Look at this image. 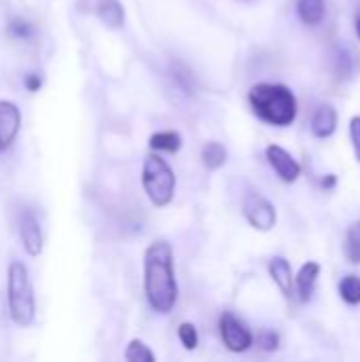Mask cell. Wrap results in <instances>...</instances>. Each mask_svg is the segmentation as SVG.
I'll return each instance as SVG.
<instances>
[{
	"label": "cell",
	"mask_w": 360,
	"mask_h": 362,
	"mask_svg": "<svg viewBox=\"0 0 360 362\" xmlns=\"http://www.w3.org/2000/svg\"><path fill=\"white\" fill-rule=\"evenodd\" d=\"M339 297L348 305H360V278L350 274L339 282Z\"/></svg>",
	"instance_id": "obj_20"
},
{
	"label": "cell",
	"mask_w": 360,
	"mask_h": 362,
	"mask_svg": "<svg viewBox=\"0 0 360 362\" xmlns=\"http://www.w3.org/2000/svg\"><path fill=\"white\" fill-rule=\"evenodd\" d=\"M172 76L182 87L185 93H193V76H191V72L182 64H176V70L172 72Z\"/></svg>",
	"instance_id": "obj_24"
},
{
	"label": "cell",
	"mask_w": 360,
	"mask_h": 362,
	"mask_svg": "<svg viewBox=\"0 0 360 362\" xmlns=\"http://www.w3.org/2000/svg\"><path fill=\"white\" fill-rule=\"evenodd\" d=\"M6 305L8 316L17 327H30L36 316L34 284L28 267L21 261H11L6 269Z\"/></svg>",
	"instance_id": "obj_3"
},
{
	"label": "cell",
	"mask_w": 360,
	"mask_h": 362,
	"mask_svg": "<svg viewBox=\"0 0 360 362\" xmlns=\"http://www.w3.org/2000/svg\"><path fill=\"white\" fill-rule=\"evenodd\" d=\"M123 358L129 362H155V352L140 339H132L125 348Z\"/></svg>",
	"instance_id": "obj_19"
},
{
	"label": "cell",
	"mask_w": 360,
	"mask_h": 362,
	"mask_svg": "<svg viewBox=\"0 0 360 362\" xmlns=\"http://www.w3.org/2000/svg\"><path fill=\"white\" fill-rule=\"evenodd\" d=\"M344 257L350 265H360V221L352 223L344 238Z\"/></svg>",
	"instance_id": "obj_18"
},
{
	"label": "cell",
	"mask_w": 360,
	"mask_h": 362,
	"mask_svg": "<svg viewBox=\"0 0 360 362\" xmlns=\"http://www.w3.org/2000/svg\"><path fill=\"white\" fill-rule=\"evenodd\" d=\"M297 15L310 28L320 25L327 15L325 0H297Z\"/></svg>",
	"instance_id": "obj_14"
},
{
	"label": "cell",
	"mask_w": 360,
	"mask_h": 362,
	"mask_svg": "<svg viewBox=\"0 0 360 362\" xmlns=\"http://www.w3.org/2000/svg\"><path fill=\"white\" fill-rule=\"evenodd\" d=\"M23 85H25L28 91L36 93V91H40V87H42V76L36 74V72H32V74H28V76L23 78Z\"/></svg>",
	"instance_id": "obj_26"
},
{
	"label": "cell",
	"mask_w": 360,
	"mask_h": 362,
	"mask_svg": "<svg viewBox=\"0 0 360 362\" xmlns=\"http://www.w3.org/2000/svg\"><path fill=\"white\" fill-rule=\"evenodd\" d=\"M149 146L157 153H178L182 148V136L178 132L166 129V132H155L149 138Z\"/></svg>",
	"instance_id": "obj_15"
},
{
	"label": "cell",
	"mask_w": 360,
	"mask_h": 362,
	"mask_svg": "<svg viewBox=\"0 0 360 362\" xmlns=\"http://www.w3.org/2000/svg\"><path fill=\"white\" fill-rule=\"evenodd\" d=\"M257 344H259V348L265 350V352H276V350L280 348V337H278V333H274V331H261V333L257 335Z\"/></svg>",
	"instance_id": "obj_23"
},
{
	"label": "cell",
	"mask_w": 360,
	"mask_h": 362,
	"mask_svg": "<svg viewBox=\"0 0 360 362\" xmlns=\"http://www.w3.org/2000/svg\"><path fill=\"white\" fill-rule=\"evenodd\" d=\"M350 140H352V148H354V157L360 163V117L350 119Z\"/></svg>",
	"instance_id": "obj_25"
},
{
	"label": "cell",
	"mask_w": 360,
	"mask_h": 362,
	"mask_svg": "<svg viewBox=\"0 0 360 362\" xmlns=\"http://www.w3.org/2000/svg\"><path fill=\"white\" fill-rule=\"evenodd\" d=\"M219 331H221V337H223V344L229 352H236V354H242V352H248L255 344V337L252 333L246 329V325L242 320H238L233 314L225 312L219 320Z\"/></svg>",
	"instance_id": "obj_6"
},
{
	"label": "cell",
	"mask_w": 360,
	"mask_h": 362,
	"mask_svg": "<svg viewBox=\"0 0 360 362\" xmlns=\"http://www.w3.org/2000/svg\"><path fill=\"white\" fill-rule=\"evenodd\" d=\"M320 185H323V189L331 191V189H335V187H337V176H335V174H327V176L320 180Z\"/></svg>",
	"instance_id": "obj_27"
},
{
	"label": "cell",
	"mask_w": 360,
	"mask_h": 362,
	"mask_svg": "<svg viewBox=\"0 0 360 362\" xmlns=\"http://www.w3.org/2000/svg\"><path fill=\"white\" fill-rule=\"evenodd\" d=\"M95 11H98V17L102 19V23L106 28H112V30L123 28L125 11H123V4L119 0H98Z\"/></svg>",
	"instance_id": "obj_13"
},
{
	"label": "cell",
	"mask_w": 360,
	"mask_h": 362,
	"mask_svg": "<svg viewBox=\"0 0 360 362\" xmlns=\"http://www.w3.org/2000/svg\"><path fill=\"white\" fill-rule=\"evenodd\" d=\"M354 25H356V34H359V40H360V4H359V8H356V15H354Z\"/></svg>",
	"instance_id": "obj_28"
},
{
	"label": "cell",
	"mask_w": 360,
	"mask_h": 362,
	"mask_svg": "<svg viewBox=\"0 0 360 362\" xmlns=\"http://www.w3.org/2000/svg\"><path fill=\"white\" fill-rule=\"evenodd\" d=\"M142 189L153 206L166 208L174 199L176 176L166 159L159 155H149L142 161Z\"/></svg>",
	"instance_id": "obj_4"
},
{
	"label": "cell",
	"mask_w": 360,
	"mask_h": 362,
	"mask_svg": "<svg viewBox=\"0 0 360 362\" xmlns=\"http://www.w3.org/2000/svg\"><path fill=\"white\" fill-rule=\"evenodd\" d=\"M310 127H312V134L316 138H320V140L331 138L335 134V129H337V110H335V106H331V104L318 106V110L312 117Z\"/></svg>",
	"instance_id": "obj_11"
},
{
	"label": "cell",
	"mask_w": 360,
	"mask_h": 362,
	"mask_svg": "<svg viewBox=\"0 0 360 362\" xmlns=\"http://www.w3.org/2000/svg\"><path fill=\"white\" fill-rule=\"evenodd\" d=\"M19 238L28 257H40L45 248V235H42V227L36 214L30 210H25L19 218Z\"/></svg>",
	"instance_id": "obj_8"
},
{
	"label": "cell",
	"mask_w": 360,
	"mask_h": 362,
	"mask_svg": "<svg viewBox=\"0 0 360 362\" xmlns=\"http://www.w3.org/2000/svg\"><path fill=\"white\" fill-rule=\"evenodd\" d=\"M202 161L210 172H216L227 163V148L221 142H214V140L206 142L204 148H202Z\"/></svg>",
	"instance_id": "obj_17"
},
{
	"label": "cell",
	"mask_w": 360,
	"mask_h": 362,
	"mask_svg": "<svg viewBox=\"0 0 360 362\" xmlns=\"http://www.w3.org/2000/svg\"><path fill=\"white\" fill-rule=\"evenodd\" d=\"M265 157H267V163L272 165V170L278 174V178L282 182H297L299 176H301V165L299 161L282 146L278 144H269L265 148Z\"/></svg>",
	"instance_id": "obj_7"
},
{
	"label": "cell",
	"mask_w": 360,
	"mask_h": 362,
	"mask_svg": "<svg viewBox=\"0 0 360 362\" xmlns=\"http://www.w3.org/2000/svg\"><path fill=\"white\" fill-rule=\"evenodd\" d=\"M21 129V112L15 102L0 100V148H8Z\"/></svg>",
	"instance_id": "obj_9"
},
{
	"label": "cell",
	"mask_w": 360,
	"mask_h": 362,
	"mask_svg": "<svg viewBox=\"0 0 360 362\" xmlns=\"http://www.w3.org/2000/svg\"><path fill=\"white\" fill-rule=\"evenodd\" d=\"M242 212L246 221L250 223V227H255L257 231H272L276 227V221H278L276 206L259 191H248L244 195Z\"/></svg>",
	"instance_id": "obj_5"
},
{
	"label": "cell",
	"mask_w": 360,
	"mask_h": 362,
	"mask_svg": "<svg viewBox=\"0 0 360 362\" xmlns=\"http://www.w3.org/2000/svg\"><path fill=\"white\" fill-rule=\"evenodd\" d=\"M248 102L252 112L274 127H289L297 119V98L282 83H259L250 87Z\"/></svg>",
	"instance_id": "obj_2"
},
{
	"label": "cell",
	"mask_w": 360,
	"mask_h": 362,
	"mask_svg": "<svg viewBox=\"0 0 360 362\" xmlns=\"http://www.w3.org/2000/svg\"><path fill=\"white\" fill-rule=\"evenodd\" d=\"M8 34H11L13 38L28 40V38L34 34V30H32V25H30L28 21H23V19L15 17V19H11V21H8Z\"/></svg>",
	"instance_id": "obj_22"
},
{
	"label": "cell",
	"mask_w": 360,
	"mask_h": 362,
	"mask_svg": "<svg viewBox=\"0 0 360 362\" xmlns=\"http://www.w3.org/2000/svg\"><path fill=\"white\" fill-rule=\"evenodd\" d=\"M333 72L342 81H348V78L354 76V72H356V57H354V53L348 47H339L333 53Z\"/></svg>",
	"instance_id": "obj_16"
},
{
	"label": "cell",
	"mask_w": 360,
	"mask_h": 362,
	"mask_svg": "<svg viewBox=\"0 0 360 362\" xmlns=\"http://www.w3.org/2000/svg\"><path fill=\"white\" fill-rule=\"evenodd\" d=\"M318 278H320V265L316 261H308L301 265V269L295 278V288H297V297L301 303L312 301Z\"/></svg>",
	"instance_id": "obj_10"
},
{
	"label": "cell",
	"mask_w": 360,
	"mask_h": 362,
	"mask_svg": "<svg viewBox=\"0 0 360 362\" xmlns=\"http://www.w3.org/2000/svg\"><path fill=\"white\" fill-rule=\"evenodd\" d=\"M267 272H269L272 280L276 282V286L280 288V293L284 297H291L293 295V288H295V278H293L291 263L284 257H274L269 261V265H267Z\"/></svg>",
	"instance_id": "obj_12"
},
{
	"label": "cell",
	"mask_w": 360,
	"mask_h": 362,
	"mask_svg": "<svg viewBox=\"0 0 360 362\" xmlns=\"http://www.w3.org/2000/svg\"><path fill=\"white\" fill-rule=\"evenodd\" d=\"M178 339H180V344L185 346V350H195L197 344H199L197 329H195L191 322H182V325L178 327Z\"/></svg>",
	"instance_id": "obj_21"
},
{
	"label": "cell",
	"mask_w": 360,
	"mask_h": 362,
	"mask_svg": "<svg viewBox=\"0 0 360 362\" xmlns=\"http://www.w3.org/2000/svg\"><path fill=\"white\" fill-rule=\"evenodd\" d=\"M144 295L157 314H170L178 301L174 250L166 240H157L144 250Z\"/></svg>",
	"instance_id": "obj_1"
}]
</instances>
